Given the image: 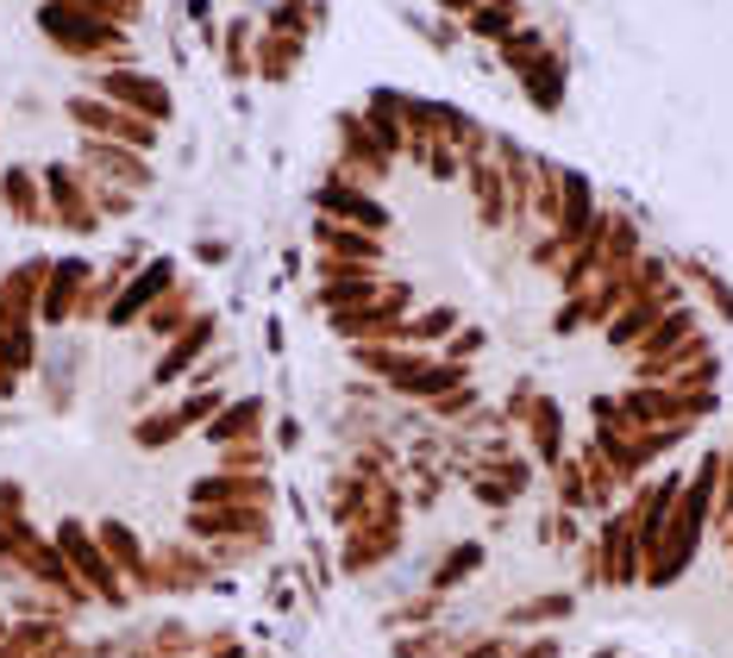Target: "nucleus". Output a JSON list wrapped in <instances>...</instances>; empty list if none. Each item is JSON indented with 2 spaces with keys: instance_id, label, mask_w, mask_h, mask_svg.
<instances>
[{
  "instance_id": "obj_20",
  "label": "nucleus",
  "mask_w": 733,
  "mask_h": 658,
  "mask_svg": "<svg viewBox=\"0 0 733 658\" xmlns=\"http://www.w3.org/2000/svg\"><path fill=\"white\" fill-rule=\"evenodd\" d=\"M433 615H439V596L426 590V596L402 602L395 615H383V634H414V627H433Z\"/></svg>"
},
{
  "instance_id": "obj_11",
  "label": "nucleus",
  "mask_w": 733,
  "mask_h": 658,
  "mask_svg": "<svg viewBox=\"0 0 733 658\" xmlns=\"http://www.w3.org/2000/svg\"><path fill=\"white\" fill-rule=\"evenodd\" d=\"M527 439H533V458H540V465H552V470L564 465V421H559V402L533 395V407H527Z\"/></svg>"
},
{
  "instance_id": "obj_13",
  "label": "nucleus",
  "mask_w": 733,
  "mask_h": 658,
  "mask_svg": "<svg viewBox=\"0 0 733 658\" xmlns=\"http://www.w3.org/2000/svg\"><path fill=\"white\" fill-rule=\"evenodd\" d=\"M0 201H7V213L25 220V226H39L44 220V182L25 170V163H13V170L0 176Z\"/></svg>"
},
{
  "instance_id": "obj_15",
  "label": "nucleus",
  "mask_w": 733,
  "mask_h": 658,
  "mask_svg": "<svg viewBox=\"0 0 733 658\" xmlns=\"http://www.w3.org/2000/svg\"><path fill=\"white\" fill-rule=\"evenodd\" d=\"M458 332V308H421L402 320V346H439V339H452Z\"/></svg>"
},
{
  "instance_id": "obj_1",
  "label": "nucleus",
  "mask_w": 733,
  "mask_h": 658,
  "mask_svg": "<svg viewBox=\"0 0 733 658\" xmlns=\"http://www.w3.org/2000/svg\"><path fill=\"white\" fill-rule=\"evenodd\" d=\"M63 552V564L76 571V583L88 590L95 602H107V608H126V583H119V571H114V559L100 552V540H95V527H82V521H63L57 527V540H51Z\"/></svg>"
},
{
  "instance_id": "obj_10",
  "label": "nucleus",
  "mask_w": 733,
  "mask_h": 658,
  "mask_svg": "<svg viewBox=\"0 0 733 658\" xmlns=\"http://www.w3.org/2000/svg\"><path fill=\"white\" fill-rule=\"evenodd\" d=\"M383 295V276L376 270H339L320 283V308L327 314H351V308H364V301H376Z\"/></svg>"
},
{
  "instance_id": "obj_5",
  "label": "nucleus",
  "mask_w": 733,
  "mask_h": 658,
  "mask_svg": "<svg viewBox=\"0 0 733 658\" xmlns=\"http://www.w3.org/2000/svg\"><path fill=\"white\" fill-rule=\"evenodd\" d=\"M88 283H95L88 257H57V264H51V276H44V295H39V320H44V327H63V320H76Z\"/></svg>"
},
{
  "instance_id": "obj_12",
  "label": "nucleus",
  "mask_w": 733,
  "mask_h": 658,
  "mask_svg": "<svg viewBox=\"0 0 733 658\" xmlns=\"http://www.w3.org/2000/svg\"><path fill=\"white\" fill-rule=\"evenodd\" d=\"M257 426H264V402L245 395V402H226L220 414H213L208 439H213V446H245V439H257Z\"/></svg>"
},
{
  "instance_id": "obj_22",
  "label": "nucleus",
  "mask_w": 733,
  "mask_h": 658,
  "mask_svg": "<svg viewBox=\"0 0 733 658\" xmlns=\"http://www.w3.org/2000/svg\"><path fill=\"white\" fill-rule=\"evenodd\" d=\"M470 402H477V389H470V383L445 389V395H433V421H464V414H470Z\"/></svg>"
},
{
  "instance_id": "obj_6",
  "label": "nucleus",
  "mask_w": 733,
  "mask_h": 658,
  "mask_svg": "<svg viewBox=\"0 0 733 658\" xmlns=\"http://www.w3.org/2000/svg\"><path fill=\"white\" fill-rule=\"evenodd\" d=\"M213 332H220V320H213V314H194L189 327L176 332L170 346H163V358L151 364V383H157V389H163V383H182V376L201 364V351L213 346Z\"/></svg>"
},
{
  "instance_id": "obj_17",
  "label": "nucleus",
  "mask_w": 733,
  "mask_h": 658,
  "mask_svg": "<svg viewBox=\"0 0 733 658\" xmlns=\"http://www.w3.org/2000/svg\"><path fill=\"white\" fill-rule=\"evenodd\" d=\"M521 82H527V95L540 100V114H559V100H564V70H559V57H540Z\"/></svg>"
},
{
  "instance_id": "obj_7",
  "label": "nucleus",
  "mask_w": 733,
  "mask_h": 658,
  "mask_svg": "<svg viewBox=\"0 0 733 658\" xmlns=\"http://www.w3.org/2000/svg\"><path fill=\"white\" fill-rule=\"evenodd\" d=\"M320 220H339V226H358V233H389V208H376L364 189H351L346 176H332L320 189Z\"/></svg>"
},
{
  "instance_id": "obj_9",
  "label": "nucleus",
  "mask_w": 733,
  "mask_h": 658,
  "mask_svg": "<svg viewBox=\"0 0 733 658\" xmlns=\"http://www.w3.org/2000/svg\"><path fill=\"white\" fill-rule=\"evenodd\" d=\"M464 176H470V194H477V220H482V226H502V220H514V208H508V182H502V170H496L489 157L464 163Z\"/></svg>"
},
{
  "instance_id": "obj_16",
  "label": "nucleus",
  "mask_w": 733,
  "mask_h": 658,
  "mask_svg": "<svg viewBox=\"0 0 733 658\" xmlns=\"http://www.w3.org/2000/svg\"><path fill=\"white\" fill-rule=\"evenodd\" d=\"M571 608H577V596L552 590V596H533L521 608H508V627H559V620H571Z\"/></svg>"
},
{
  "instance_id": "obj_21",
  "label": "nucleus",
  "mask_w": 733,
  "mask_h": 658,
  "mask_svg": "<svg viewBox=\"0 0 733 658\" xmlns=\"http://www.w3.org/2000/svg\"><path fill=\"white\" fill-rule=\"evenodd\" d=\"M458 646L433 627H414V634H395V658H452Z\"/></svg>"
},
{
  "instance_id": "obj_3",
  "label": "nucleus",
  "mask_w": 733,
  "mask_h": 658,
  "mask_svg": "<svg viewBox=\"0 0 733 658\" xmlns=\"http://www.w3.org/2000/svg\"><path fill=\"white\" fill-rule=\"evenodd\" d=\"M170 289H176V264H170V257H145V264L119 283V295L107 301L100 320H107V327H132V320H145V314H151Z\"/></svg>"
},
{
  "instance_id": "obj_26",
  "label": "nucleus",
  "mask_w": 733,
  "mask_h": 658,
  "mask_svg": "<svg viewBox=\"0 0 733 658\" xmlns=\"http://www.w3.org/2000/svg\"><path fill=\"white\" fill-rule=\"evenodd\" d=\"M119 658H157V652H119Z\"/></svg>"
},
{
  "instance_id": "obj_2",
  "label": "nucleus",
  "mask_w": 733,
  "mask_h": 658,
  "mask_svg": "<svg viewBox=\"0 0 733 658\" xmlns=\"http://www.w3.org/2000/svg\"><path fill=\"white\" fill-rule=\"evenodd\" d=\"M39 25H44V39L63 44L70 57H107V51H119V25H114V20L76 13V7H63V0L39 7Z\"/></svg>"
},
{
  "instance_id": "obj_14",
  "label": "nucleus",
  "mask_w": 733,
  "mask_h": 658,
  "mask_svg": "<svg viewBox=\"0 0 733 658\" xmlns=\"http://www.w3.org/2000/svg\"><path fill=\"white\" fill-rule=\"evenodd\" d=\"M482 559H489V552H482V540H458L439 564H433V583H426V590H433V596H445V590L470 583V577L482 571Z\"/></svg>"
},
{
  "instance_id": "obj_25",
  "label": "nucleus",
  "mask_w": 733,
  "mask_h": 658,
  "mask_svg": "<svg viewBox=\"0 0 733 658\" xmlns=\"http://www.w3.org/2000/svg\"><path fill=\"white\" fill-rule=\"evenodd\" d=\"M194 257H201V264H226V245H220V238H201V245H194Z\"/></svg>"
},
{
  "instance_id": "obj_4",
  "label": "nucleus",
  "mask_w": 733,
  "mask_h": 658,
  "mask_svg": "<svg viewBox=\"0 0 733 658\" xmlns=\"http://www.w3.org/2000/svg\"><path fill=\"white\" fill-rule=\"evenodd\" d=\"M100 100H114V107H126V114L151 119V126H163L170 119V88L157 76H145V70H100Z\"/></svg>"
},
{
  "instance_id": "obj_19",
  "label": "nucleus",
  "mask_w": 733,
  "mask_h": 658,
  "mask_svg": "<svg viewBox=\"0 0 733 658\" xmlns=\"http://www.w3.org/2000/svg\"><path fill=\"white\" fill-rule=\"evenodd\" d=\"M182 433H189V426H182V414H176V407H163V414H145V421L132 426V439H138L145 452L170 446V439H182Z\"/></svg>"
},
{
  "instance_id": "obj_24",
  "label": "nucleus",
  "mask_w": 733,
  "mask_h": 658,
  "mask_svg": "<svg viewBox=\"0 0 733 658\" xmlns=\"http://www.w3.org/2000/svg\"><path fill=\"white\" fill-rule=\"evenodd\" d=\"M470 489H477V502H489V508H508L514 496H521L514 484H502V477H489V470H477V477H470Z\"/></svg>"
},
{
  "instance_id": "obj_23",
  "label": "nucleus",
  "mask_w": 733,
  "mask_h": 658,
  "mask_svg": "<svg viewBox=\"0 0 733 658\" xmlns=\"http://www.w3.org/2000/svg\"><path fill=\"white\" fill-rule=\"evenodd\" d=\"M452 658H514V639L508 634H477V639H464Z\"/></svg>"
},
{
  "instance_id": "obj_8",
  "label": "nucleus",
  "mask_w": 733,
  "mask_h": 658,
  "mask_svg": "<svg viewBox=\"0 0 733 658\" xmlns=\"http://www.w3.org/2000/svg\"><path fill=\"white\" fill-rule=\"evenodd\" d=\"M95 540H100V552L114 559L119 577H132L138 590H151V552H145V540H138L132 527H126V521H100Z\"/></svg>"
},
{
  "instance_id": "obj_18",
  "label": "nucleus",
  "mask_w": 733,
  "mask_h": 658,
  "mask_svg": "<svg viewBox=\"0 0 733 658\" xmlns=\"http://www.w3.org/2000/svg\"><path fill=\"white\" fill-rule=\"evenodd\" d=\"M295 57H301V39H264L257 44V76L264 82L295 76Z\"/></svg>"
}]
</instances>
